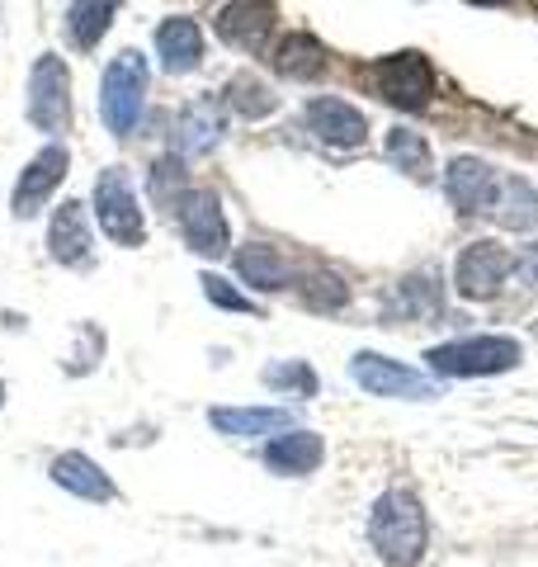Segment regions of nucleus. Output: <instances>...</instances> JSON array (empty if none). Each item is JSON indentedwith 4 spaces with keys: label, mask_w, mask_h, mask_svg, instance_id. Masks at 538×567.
<instances>
[{
    "label": "nucleus",
    "mask_w": 538,
    "mask_h": 567,
    "mask_svg": "<svg viewBox=\"0 0 538 567\" xmlns=\"http://www.w3.org/2000/svg\"><path fill=\"white\" fill-rule=\"evenodd\" d=\"M425 511L411 492H383L373 502V516H369V544L387 567H416L425 554Z\"/></svg>",
    "instance_id": "f257e3e1"
},
{
    "label": "nucleus",
    "mask_w": 538,
    "mask_h": 567,
    "mask_svg": "<svg viewBox=\"0 0 538 567\" xmlns=\"http://www.w3.org/2000/svg\"><path fill=\"white\" fill-rule=\"evenodd\" d=\"M142 110H147V62H142L137 48H123L110 62V71H104V85H100L104 128L114 137H128V133H137Z\"/></svg>",
    "instance_id": "f03ea898"
},
{
    "label": "nucleus",
    "mask_w": 538,
    "mask_h": 567,
    "mask_svg": "<svg viewBox=\"0 0 538 567\" xmlns=\"http://www.w3.org/2000/svg\"><path fill=\"white\" fill-rule=\"evenodd\" d=\"M430 369L444 379H477V374H506L519 364V341L510 336H468V341H448L425 354Z\"/></svg>",
    "instance_id": "7ed1b4c3"
},
{
    "label": "nucleus",
    "mask_w": 538,
    "mask_h": 567,
    "mask_svg": "<svg viewBox=\"0 0 538 567\" xmlns=\"http://www.w3.org/2000/svg\"><path fill=\"white\" fill-rule=\"evenodd\" d=\"M369 81H373V91L387 104H397V110H425L430 95H435V71H430L421 52H392V58L373 62Z\"/></svg>",
    "instance_id": "20e7f679"
},
{
    "label": "nucleus",
    "mask_w": 538,
    "mask_h": 567,
    "mask_svg": "<svg viewBox=\"0 0 538 567\" xmlns=\"http://www.w3.org/2000/svg\"><path fill=\"white\" fill-rule=\"evenodd\" d=\"M29 123L39 133H62L71 123V71L62 58H39L29 76Z\"/></svg>",
    "instance_id": "39448f33"
},
{
    "label": "nucleus",
    "mask_w": 538,
    "mask_h": 567,
    "mask_svg": "<svg viewBox=\"0 0 538 567\" xmlns=\"http://www.w3.org/2000/svg\"><path fill=\"white\" fill-rule=\"evenodd\" d=\"M95 218H100L104 233H110V241H118V246H142V237H147L137 194H133L128 175H123L118 166H110L100 175V185H95Z\"/></svg>",
    "instance_id": "423d86ee"
},
{
    "label": "nucleus",
    "mask_w": 538,
    "mask_h": 567,
    "mask_svg": "<svg viewBox=\"0 0 538 567\" xmlns=\"http://www.w3.org/2000/svg\"><path fill=\"white\" fill-rule=\"evenodd\" d=\"M179 233H185L189 251L199 256H223L231 246V233H227V218H223V199L213 189H189L179 199Z\"/></svg>",
    "instance_id": "0eeeda50"
},
{
    "label": "nucleus",
    "mask_w": 538,
    "mask_h": 567,
    "mask_svg": "<svg viewBox=\"0 0 538 567\" xmlns=\"http://www.w3.org/2000/svg\"><path fill=\"white\" fill-rule=\"evenodd\" d=\"M350 374L354 383L364 388V393L373 398H430L435 388H430V379H421L416 369H406L397 360H387V354H373V350H359L350 360Z\"/></svg>",
    "instance_id": "6e6552de"
},
{
    "label": "nucleus",
    "mask_w": 538,
    "mask_h": 567,
    "mask_svg": "<svg viewBox=\"0 0 538 567\" xmlns=\"http://www.w3.org/2000/svg\"><path fill=\"white\" fill-rule=\"evenodd\" d=\"M66 166H71L66 147H62V142H48V147L20 171V181H14V199H10L14 218H33V213L52 199V189L66 181Z\"/></svg>",
    "instance_id": "1a4fd4ad"
},
{
    "label": "nucleus",
    "mask_w": 538,
    "mask_h": 567,
    "mask_svg": "<svg viewBox=\"0 0 538 567\" xmlns=\"http://www.w3.org/2000/svg\"><path fill=\"white\" fill-rule=\"evenodd\" d=\"M510 270H515V260L496 241H473V246H463V256L454 265V284L463 298H496Z\"/></svg>",
    "instance_id": "9d476101"
},
{
    "label": "nucleus",
    "mask_w": 538,
    "mask_h": 567,
    "mask_svg": "<svg viewBox=\"0 0 538 567\" xmlns=\"http://www.w3.org/2000/svg\"><path fill=\"white\" fill-rule=\"evenodd\" d=\"M308 128L321 137V142H331V147H359L369 133V118L354 110V104L345 100H335V95H321L308 104Z\"/></svg>",
    "instance_id": "9b49d317"
},
{
    "label": "nucleus",
    "mask_w": 538,
    "mask_h": 567,
    "mask_svg": "<svg viewBox=\"0 0 538 567\" xmlns=\"http://www.w3.org/2000/svg\"><path fill=\"white\" fill-rule=\"evenodd\" d=\"M213 431H223L231 440H256V435H283L293 431V412H283V406H213L208 412Z\"/></svg>",
    "instance_id": "f8f14e48"
},
{
    "label": "nucleus",
    "mask_w": 538,
    "mask_h": 567,
    "mask_svg": "<svg viewBox=\"0 0 538 567\" xmlns=\"http://www.w3.org/2000/svg\"><path fill=\"white\" fill-rule=\"evenodd\" d=\"M269 29H275V6H269V0H231V6L218 14L223 43L241 48V52L265 48Z\"/></svg>",
    "instance_id": "ddd939ff"
},
{
    "label": "nucleus",
    "mask_w": 538,
    "mask_h": 567,
    "mask_svg": "<svg viewBox=\"0 0 538 567\" xmlns=\"http://www.w3.org/2000/svg\"><path fill=\"white\" fill-rule=\"evenodd\" d=\"M444 189L458 213H482L496 199V171L487 162H477V156H458V162H448Z\"/></svg>",
    "instance_id": "4468645a"
},
{
    "label": "nucleus",
    "mask_w": 538,
    "mask_h": 567,
    "mask_svg": "<svg viewBox=\"0 0 538 567\" xmlns=\"http://www.w3.org/2000/svg\"><path fill=\"white\" fill-rule=\"evenodd\" d=\"M48 256L58 265H85L90 260V218L81 199H66L58 213H52L48 227Z\"/></svg>",
    "instance_id": "2eb2a0df"
},
{
    "label": "nucleus",
    "mask_w": 538,
    "mask_h": 567,
    "mask_svg": "<svg viewBox=\"0 0 538 567\" xmlns=\"http://www.w3.org/2000/svg\"><path fill=\"white\" fill-rule=\"evenodd\" d=\"M48 473H52V483L66 487L71 496H81V502H100V506H104V502H114L110 473H104L90 454H76V450H71V454H58Z\"/></svg>",
    "instance_id": "dca6fc26"
},
{
    "label": "nucleus",
    "mask_w": 538,
    "mask_h": 567,
    "mask_svg": "<svg viewBox=\"0 0 538 567\" xmlns=\"http://www.w3.org/2000/svg\"><path fill=\"white\" fill-rule=\"evenodd\" d=\"M156 52H161V66L170 71V76H185V71L199 66L204 58V33L194 20H185V14H175V20H166L156 29Z\"/></svg>",
    "instance_id": "f3484780"
},
{
    "label": "nucleus",
    "mask_w": 538,
    "mask_h": 567,
    "mask_svg": "<svg viewBox=\"0 0 538 567\" xmlns=\"http://www.w3.org/2000/svg\"><path fill=\"white\" fill-rule=\"evenodd\" d=\"M321 454H327V445H321L317 431H283L265 445V464L283 477H302L321 464Z\"/></svg>",
    "instance_id": "a211bd4d"
},
{
    "label": "nucleus",
    "mask_w": 538,
    "mask_h": 567,
    "mask_svg": "<svg viewBox=\"0 0 538 567\" xmlns=\"http://www.w3.org/2000/svg\"><path fill=\"white\" fill-rule=\"evenodd\" d=\"M223 137V110L213 100H194L179 110L175 118V147L185 156H199V152H213Z\"/></svg>",
    "instance_id": "6ab92c4d"
},
{
    "label": "nucleus",
    "mask_w": 538,
    "mask_h": 567,
    "mask_svg": "<svg viewBox=\"0 0 538 567\" xmlns=\"http://www.w3.org/2000/svg\"><path fill=\"white\" fill-rule=\"evenodd\" d=\"M237 275H241L246 284H256V289H265V293L289 289V279H293L289 260H283L275 246H265V241L241 246V251H237Z\"/></svg>",
    "instance_id": "aec40b11"
},
{
    "label": "nucleus",
    "mask_w": 538,
    "mask_h": 567,
    "mask_svg": "<svg viewBox=\"0 0 538 567\" xmlns=\"http://www.w3.org/2000/svg\"><path fill=\"white\" fill-rule=\"evenodd\" d=\"M492 213H496L500 227H510V233H529V227H538V189H534L529 181H506V185H496Z\"/></svg>",
    "instance_id": "412c9836"
},
{
    "label": "nucleus",
    "mask_w": 538,
    "mask_h": 567,
    "mask_svg": "<svg viewBox=\"0 0 538 567\" xmlns=\"http://www.w3.org/2000/svg\"><path fill=\"white\" fill-rule=\"evenodd\" d=\"M275 71L279 76H293V81H312L327 71V48H321L312 33H289V39L275 48Z\"/></svg>",
    "instance_id": "4be33fe9"
},
{
    "label": "nucleus",
    "mask_w": 538,
    "mask_h": 567,
    "mask_svg": "<svg viewBox=\"0 0 538 567\" xmlns=\"http://www.w3.org/2000/svg\"><path fill=\"white\" fill-rule=\"evenodd\" d=\"M118 6H123V0H71V10H66L71 43L90 52V48H95V43L104 39V33H110Z\"/></svg>",
    "instance_id": "5701e85b"
},
{
    "label": "nucleus",
    "mask_w": 538,
    "mask_h": 567,
    "mask_svg": "<svg viewBox=\"0 0 538 567\" xmlns=\"http://www.w3.org/2000/svg\"><path fill=\"white\" fill-rule=\"evenodd\" d=\"M227 104L237 110L241 118H269L279 110V95L269 91L265 81H256L250 71H241V76H231L227 81Z\"/></svg>",
    "instance_id": "b1692460"
},
{
    "label": "nucleus",
    "mask_w": 538,
    "mask_h": 567,
    "mask_svg": "<svg viewBox=\"0 0 538 567\" xmlns=\"http://www.w3.org/2000/svg\"><path fill=\"white\" fill-rule=\"evenodd\" d=\"M387 162L397 166V171L425 175V171H430V147H425V137L411 133V128H392V133H387Z\"/></svg>",
    "instance_id": "393cba45"
},
{
    "label": "nucleus",
    "mask_w": 538,
    "mask_h": 567,
    "mask_svg": "<svg viewBox=\"0 0 538 567\" xmlns=\"http://www.w3.org/2000/svg\"><path fill=\"white\" fill-rule=\"evenodd\" d=\"M185 166H179V156H161V162L152 166V199L166 204V208H179V199H185Z\"/></svg>",
    "instance_id": "a878e982"
},
{
    "label": "nucleus",
    "mask_w": 538,
    "mask_h": 567,
    "mask_svg": "<svg viewBox=\"0 0 538 567\" xmlns=\"http://www.w3.org/2000/svg\"><path fill=\"white\" fill-rule=\"evenodd\" d=\"M265 383L279 388V393H298V398H312L317 393V374L302 360H279L265 369Z\"/></svg>",
    "instance_id": "bb28decb"
},
{
    "label": "nucleus",
    "mask_w": 538,
    "mask_h": 567,
    "mask_svg": "<svg viewBox=\"0 0 538 567\" xmlns=\"http://www.w3.org/2000/svg\"><path fill=\"white\" fill-rule=\"evenodd\" d=\"M199 284H204L208 303H218V308H227V312H256V303H250L246 293H237V289H231V284H227L223 275H204Z\"/></svg>",
    "instance_id": "cd10ccee"
},
{
    "label": "nucleus",
    "mask_w": 538,
    "mask_h": 567,
    "mask_svg": "<svg viewBox=\"0 0 538 567\" xmlns=\"http://www.w3.org/2000/svg\"><path fill=\"white\" fill-rule=\"evenodd\" d=\"M345 284H340V275H327V270H321V275H312V289H308V303L312 308H321V312H327V308H345Z\"/></svg>",
    "instance_id": "c85d7f7f"
},
{
    "label": "nucleus",
    "mask_w": 538,
    "mask_h": 567,
    "mask_svg": "<svg viewBox=\"0 0 538 567\" xmlns=\"http://www.w3.org/2000/svg\"><path fill=\"white\" fill-rule=\"evenodd\" d=\"M515 275L529 284V289H538V241L529 246H519V256H515Z\"/></svg>",
    "instance_id": "c756f323"
},
{
    "label": "nucleus",
    "mask_w": 538,
    "mask_h": 567,
    "mask_svg": "<svg viewBox=\"0 0 538 567\" xmlns=\"http://www.w3.org/2000/svg\"><path fill=\"white\" fill-rule=\"evenodd\" d=\"M473 6H500V0H473Z\"/></svg>",
    "instance_id": "7c9ffc66"
},
{
    "label": "nucleus",
    "mask_w": 538,
    "mask_h": 567,
    "mask_svg": "<svg viewBox=\"0 0 538 567\" xmlns=\"http://www.w3.org/2000/svg\"><path fill=\"white\" fill-rule=\"evenodd\" d=\"M0 406H6V383H0Z\"/></svg>",
    "instance_id": "2f4dec72"
}]
</instances>
